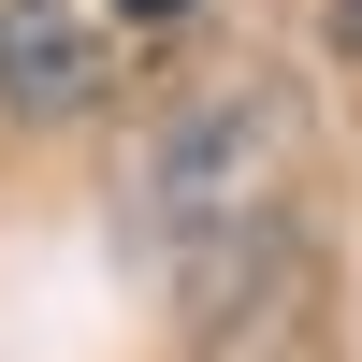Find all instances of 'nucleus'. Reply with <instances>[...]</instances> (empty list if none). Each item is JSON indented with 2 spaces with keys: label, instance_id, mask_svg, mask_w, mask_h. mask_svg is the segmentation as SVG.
<instances>
[{
  "label": "nucleus",
  "instance_id": "f257e3e1",
  "mask_svg": "<svg viewBox=\"0 0 362 362\" xmlns=\"http://www.w3.org/2000/svg\"><path fill=\"white\" fill-rule=\"evenodd\" d=\"M290 102L261 73L232 87H189V102L145 131V174H131V232L145 261H160V290L218 334V319H247L261 290H276L290 261Z\"/></svg>",
  "mask_w": 362,
  "mask_h": 362
},
{
  "label": "nucleus",
  "instance_id": "f03ea898",
  "mask_svg": "<svg viewBox=\"0 0 362 362\" xmlns=\"http://www.w3.org/2000/svg\"><path fill=\"white\" fill-rule=\"evenodd\" d=\"M116 15L102 0H0V116H102Z\"/></svg>",
  "mask_w": 362,
  "mask_h": 362
},
{
  "label": "nucleus",
  "instance_id": "7ed1b4c3",
  "mask_svg": "<svg viewBox=\"0 0 362 362\" xmlns=\"http://www.w3.org/2000/svg\"><path fill=\"white\" fill-rule=\"evenodd\" d=\"M116 29H174V15H203V0H102Z\"/></svg>",
  "mask_w": 362,
  "mask_h": 362
},
{
  "label": "nucleus",
  "instance_id": "20e7f679",
  "mask_svg": "<svg viewBox=\"0 0 362 362\" xmlns=\"http://www.w3.org/2000/svg\"><path fill=\"white\" fill-rule=\"evenodd\" d=\"M334 44H348V58H362V0H334Z\"/></svg>",
  "mask_w": 362,
  "mask_h": 362
}]
</instances>
